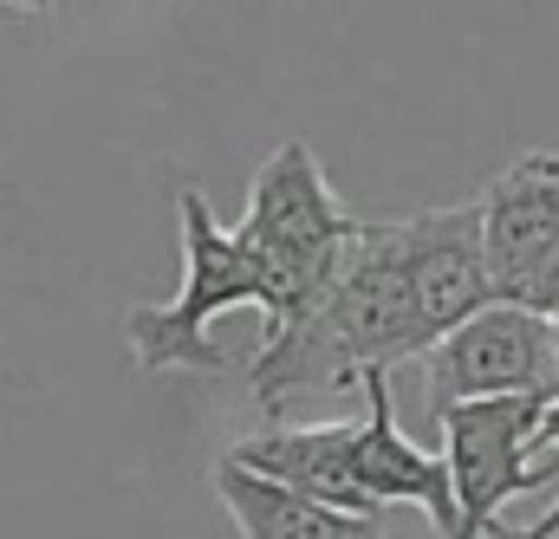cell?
I'll list each match as a JSON object with an SVG mask.
<instances>
[{
  "mask_svg": "<svg viewBox=\"0 0 559 539\" xmlns=\"http://www.w3.org/2000/svg\"><path fill=\"white\" fill-rule=\"evenodd\" d=\"M423 397L429 416L462 404H495V397H540L559 404V338L554 325L527 306H488L468 325H455L429 358H423Z\"/></svg>",
  "mask_w": 559,
  "mask_h": 539,
  "instance_id": "5b68a950",
  "label": "cell"
},
{
  "mask_svg": "<svg viewBox=\"0 0 559 539\" xmlns=\"http://www.w3.org/2000/svg\"><path fill=\"white\" fill-rule=\"evenodd\" d=\"M215 494H222L241 539H384V520L345 514V507H325V501L293 494L280 481H261V475L235 468L228 455L215 462Z\"/></svg>",
  "mask_w": 559,
  "mask_h": 539,
  "instance_id": "30bf717a",
  "label": "cell"
},
{
  "mask_svg": "<svg viewBox=\"0 0 559 539\" xmlns=\"http://www.w3.org/2000/svg\"><path fill=\"white\" fill-rule=\"evenodd\" d=\"M176 235H182V286L163 306H143L124 319L131 358L143 378L156 371H228V351L209 338V325L235 306H261V267L241 248L235 228L215 221L202 189H176Z\"/></svg>",
  "mask_w": 559,
  "mask_h": 539,
  "instance_id": "3957f363",
  "label": "cell"
},
{
  "mask_svg": "<svg viewBox=\"0 0 559 539\" xmlns=\"http://www.w3.org/2000/svg\"><path fill=\"white\" fill-rule=\"evenodd\" d=\"M7 7H20V13H46L52 0H7Z\"/></svg>",
  "mask_w": 559,
  "mask_h": 539,
  "instance_id": "8fae6325",
  "label": "cell"
},
{
  "mask_svg": "<svg viewBox=\"0 0 559 539\" xmlns=\"http://www.w3.org/2000/svg\"><path fill=\"white\" fill-rule=\"evenodd\" d=\"M241 248L261 267V312L267 332H286L293 319H306L325 286L338 279L352 241H358V215H345L338 189L325 182L312 143L286 136L274 156L254 169L248 182V215H241Z\"/></svg>",
  "mask_w": 559,
  "mask_h": 539,
  "instance_id": "7a4b0ae2",
  "label": "cell"
},
{
  "mask_svg": "<svg viewBox=\"0 0 559 539\" xmlns=\"http://www.w3.org/2000/svg\"><path fill=\"white\" fill-rule=\"evenodd\" d=\"M475 202H481V248H488L495 299L540 312L559 273V149L540 143L514 156Z\"/></svg>",
  "mask_w": 559,
  "mask_h": 539,
  "instance_id": "8992f818",
  "label": "cell"
},
{
  "mask_svg": "<svg viewBox=\"0 0 559 539\" xmlns=\"http://www.w3.org/2000/svg\"><path fill=\"white\" fill-rule=\"evenodd\" d=\"M540 397H495V404H462L442 409V462H449V488H455V520L462 539L501 534V507L521 494H540L559 481V455H540Z\"/></svg>",
  "mask_w": 559,
  "mask_h": 539,
  "instance_id": "277c9868",
  "label": "cell"
},
{
  "mask_svg": "<svg viewBox=\"0 0 559 539\" xmlns=\"http://www.w3.org/2000/svg\"><path fill=\"white\" fill-rule=\"evenodd\" d=\"M358 391H365V416H358V488H365L371 514H384V507H417L442 539H462L449 462L429 455L423 442H411V435L397 429L391 371H371Z\"/></svg>",
  "mask_w": 559,
  "mask_h": 539,
  "instance_id": "ba28073f",
  "label": "cell"
},
{
  "mask_svg": "<svg viewBox=\"0 0 559 539\" xmlns=\"http://www.w3.org/2000/svg\"><path fill=\"white\" fill-rule=\"evenodd\" d=\"M411 358H429V332L404 273L397 221H358V241L325 299L286 332L261 338L248 391L261 416H280V404L299 391H358L371 371H397Z\"/></svg>",
  "mask_w": 559,
  "mask_h": 539,
  "instance_id": "6da1fadb",
  "label": "cell"
},
{
  "mask_svg": "<svg viewBox=\"0 0 559 539\" xmlns=\"http://www.w3.org/2000/svg\"><path fill=\"white\" fill-rule=\"evenodd\" d=\"M235 468L261 475V481H280L293 494H312L325 507H345V514H371L365 488H358V416H338V422H306V429H286V422H267L254 435H241L228 448ZM384 520V514H371Z\"/></svg>",
  "mask_w": 559,
  "mask_h": 539,
  "instance_id": "9c48e42d",
  "label": "cell"
},
{
  "mask_svg": "<svg viewBox=\"0 0 559 539\" xmlns=\"http://www.w3.org/2000/svg\"><path fill=\"white\" fill-rule=\"evenodd\" d=\"M404 241V273L417 292L429 351L468 325L475 312L495 306V279H488V248H481V202H455V208H423L411 221H397Z\"/></svg>",
  "mask_w": 559,
  "mask_h": 539,
  "instance_id": "52a82bcc",
  "label": "cell"
}]
</instances>
